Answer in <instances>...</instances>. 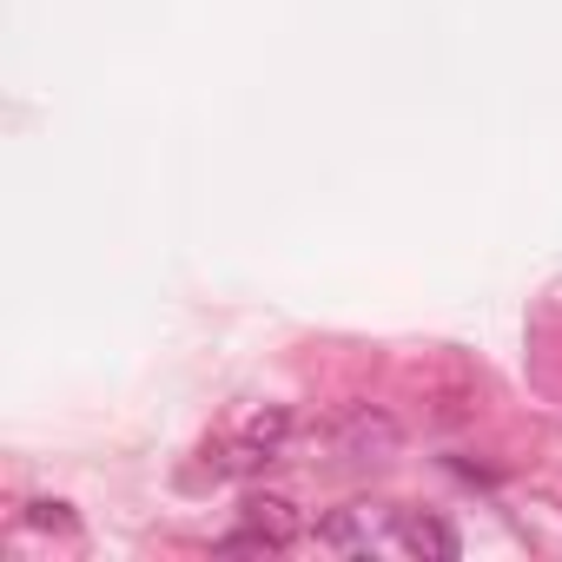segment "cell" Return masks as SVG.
<instances>
[{
    "label": "cell",
    "instance_id": "obj_1",
    "mask_svg": "<svg viewBox=\"0 0 562 562\" xmlns=\"http://www.w3.org/2000/svg\"><path fill=\"white\" fill-rule=\"evenodd\" d=\"M285 437H292V411H251L245 424H238V437H225L218 450H205V463L218 470V476H245V470H258V463H271L278 450H285Z\"/></svg>",
    "mask_w": 562,
    "mask_h": 562
},
{
    "label": "cell",
    "instance_id": "obj_2",
    "mask_svg": "<svg viewBox=\"0 0 562 562\" xmlns=\"http://www.w3.org/2000/svg\"><path fill=\"white\" fill-rule=\"evenodd\" d=\"M305 529L299 503L285 496H245V529H232L218 549H251V555H278V549H292Z\"/></svg>",
    "mask_w": 562,
    "mask_h": 562
},
{
    "label": "cell",
    "instance_id": "obj_3",
    "mask_svg": "<svg viewBox=\"0 0 562 562\" xmlns=\"http://www.w3.org/2000/svg\"><path fill=\"white\" fill-rule=\"evenodd\" d=\"M391 522H397V509H384V503H351V509H331V516L318 522V542L338 549V555H371V549H391Z\"/></svg>",
    "mask_w": 562,
    "mask_h": 562
},
{
    "label": "cell",
    "instance_id": "obj_4",
    "mask_svg": "<svg viewBox=\"0 0 562 562\" xmlns=\"http://www.w3.org/2000/svg\"><path fill=\"white\" fill-rule=\"evenodd\" d=\"M391 549L411 555V562H457V555H463L457 529H450L443 516H424V509H397V522H391Z\"/></svg>",
    "mask_w": 562,
    "mask_h": 562
},
{
    "label": "cell",
    "instance_id": "obj_5",
    "mask_svg": "<svg viewBox=\"0 0 562 562\" xmlns=\"http://www.w3.org/2000/svg\"><path fill=\"white\" fill-rule=\"evenodd\" d=\"M371 443H378V450H391V443H397V424H391V417H371V411H358V417L345 424V450L364 463V450H371Z\"/></svg>",
    "mask_w": 562,
    "mask_h": 562
},
{
    "label": "cell",
    "instance_id": "obj_6",
    "mask_svg": "<svg viewBox=\"0 0 562 562\" xmlns=\"http://www.w3.org/2000/svg\"><path fill=\"white\" fill-rule=\"evenodd\" d=\"M27 522H34V529H74L67 503H27Z\"/></svg>",
    "mask_w": 562,
    "mask_h": 562
}]
</instances>
